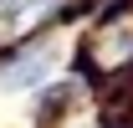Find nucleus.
Here are the masks:
<instances>
[{"label":"nucleus","instance_id":"nucleus-2","mask_svg":"<svg viewBox=\"0 0 133 128\" xmlns=\"http://www.w3.org/2000/svg\"><path fill=\"white\" fill-rule=\"evenodd\" d=\"M46 5L51 0H5V5H0V21H10V26L21 21V26H26V21H31L36 10H46Z\"/></svg>","mask_w":133,"mask_h":128},{"label":"nucleus","instance_id":"nucleus-1","mask_svg":"<svg viewBox=\"0 0 133 128\" xmlns=\"http://www.w3.org/2000/svg\"><path fill=\"white\" fill-rule=\"evenodd\" d=\"M51 72H56V51H51V46H41V51H26V56H21V62L10 67L0 82H5L10 92H31V87H41Z\"/></svg>","mask_w":133,"mask_h":128}]
</instances>
